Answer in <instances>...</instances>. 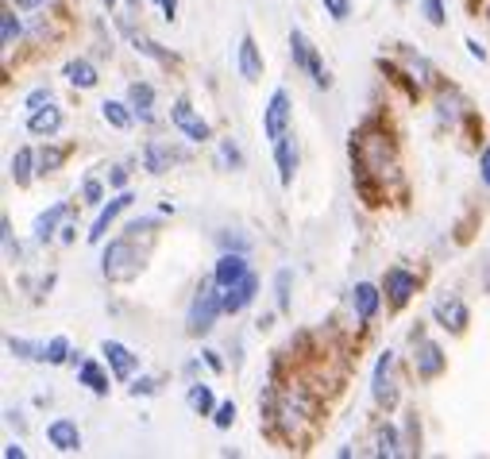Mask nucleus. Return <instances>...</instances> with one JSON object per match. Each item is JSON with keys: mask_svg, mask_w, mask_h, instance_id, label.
Here are the masks:
<instances>
[{"mask_svg": "<svg viewBox=\"0 0 490 459\" xmlns=\"http://www.w3.org/2000/svg\"><path fill=\"white\" fill-rule=\"evenodd\" d=\"M220 290V286H216ZM213 286H201L197 290V298L190 305V321H185V332L190 336H205L208 328H213V321L220 313H225V305H220V293Z\"/></svg>", "mask_w": 490, "mask_h": 459, "instance_id": "f257e3e1", "label": "nucleus"}, {"mask_svg": "<svg viewBox=\"0 0 490 459\" xmlns=\"http://www.w3.org/2000/svg\"><path fill=\"white\" fill-rule=\"evenodd\" d=\"M371 398L382 406V409H394L398 406V379H394V351H382L379 363H375V379H371Z\"/></svg>", "mask_w": 490, "mask_h": 459, "instance_id": "f03ea898", "label": "nucleus"}, {"mask_svg": "<svg viewBox=\"0 0 490 459\" xmlns=\"http://www.w3.org/2000/svg\"><path fill=\"white\" fill-rule=\"evenodd\" d=\"M263 132H266L271 143H278V139L290 132V97H286V89L271 93V104H266V112H263Z\"/></svg>", "mask_w": 490, "mask_h": 459, "instance_id": "7ed1b4c3", "label": "nucleus"}, {"mask_svg": "<svg viewBox=\"0 0 490 459\" xmlns=\"http://www.w3.org/2000/svg\"><path fill=\"white\" fill-rule=\"evenodd\" d=\"M132 263H139V258L132 255V243L127 240H116L104 247V258H101V270H104V278H132Z\"/></svg>", "mask_w": 490, "mask_h": 459, "instance_id": "20e7f679", "label": "nucleus"}, {"mask_svg": "<svg viewBox=\"0 0 490 459\" xmlns=\"http://www.w3.org/2000/svg\"><path fill=\"white\" fill-rule=\"evenodd\" d=\"M170 120H174V127H178V132H182L185 139H193V143H205V139H208V124H205L201 116H197L185 101H174Z\"/></svg>", "mask_w": 490, "mask_h": 459, "instance_id": "39448f33", "label": "nucleus"}, {"mask_svg": "<svg viewBox=\"0 0 490 459\" xmlns=\"http://www.w3.org/2000/svg\"><path fill=\"white\" fill-rule=\"evenodd\" d=\"M248 275V258H243V247L240 251H225L216 258V270H213V282L220 290H228V286H236V282Z\"/></svg>", "mask_w": 490, "mask_h": 459, "instance_id": "423d86ee", "label": "nucleus"}, {"mask_svg": "<svg viewBox=\"0 0 490 459\" xmlns=\"http://www.w3.org/2000/svg\"><path fill=\"white\" fill-rule=\"evenodd\" d=\"M255 290H259V278H255L251 270L236 282V286L220 290V305H225V313H240V309H248L251 298H255Z\"/></svg>", "mask_w": 490, "mask_h": 459, "instance_id": "0eeeda50", "label": "nucleus"}, {"mask_svg": "<svg viewBox=\"0 0 490 459\" xmlns=\"http://www.w3.org/2000/svg\"><path fill=\"white\" fill-rule=\"evenodd\" d=\"M101 356H104V363L112 367V374L116 379H132V371L139 367V356H132L124 344H116V340H104L101 344Z\"/></svg>", "mask_w": 490, "mask_h": 459, "instance_id": "6e6552de", "label": "nucleus"}, {"mask_svg": "<svg viewBox=\"0 0 490 459\" xmlns=\"http://www.w3.org/2000/svg\"><path fill=\"white\" fill-rule=\"evenodd\" d=\"M46 440H51L58 452H66V455L81 452V432H78L74 421H66V417H58V421L46 425Z\"/></svg>", "mask_w": 490, "mask_h": 459, "instance_id": "1a4fd4ad", "label": "nucleus"}, {"mask_svg": "<svg viewBox=\"0 0 490 459\" xmlns=\"http://www.w3.org/2000/svg\"><path fill=\"white\" fill-rule=\"evenodd\" d=\"M306 414H309V402H306V394H286L282 398V406H278V425L286 429V437H294L298 432V425L306 421Z\"/></svg>", "mask_w": 490, "mask_h": 459, "instance_id": "9d476101", "label": "nucleus"}, {"mask_svg": "<svg viewBox=\"0 0 490 459\" xmlns=\"http://www.w3.org/2000/svg\"><path fill=\"white\" fill-rule=\"evenodd\" d=\"M433 313H437L440 324L452 328V332H463V328H468V305H463L460 298H440L433 305Z\"/></svg>", "mask_w": 490, "mask_h": 459, "instance_id": "9b49d317", "label": "nucleus"}, {"mask_svg": "<svg viewBox=\"0 0 490 459\" xmlns=\"http://www.w3.org/2000/svg\"><path fill=\"white\" fill-rule=\"evenodd\" d=\"M236 66H240L243 81H259V78H263V54H259V46H255V39H251V35H243V39H240Z\"/></svg>", "mask_w": 490, "mask_h": 459, "instance_id": "f8f14e48", "label": "nucleus"}, {"mask_svg": "<svg viewBox=\"0 0 490 459\" xmlns=\"http://www.w3.org/2000/svg\"><path fill=\"white\" fill-rule=\"evenodd\" d=\"M382 290L390 293L394 305H405V301H410V293L417 290V278L410 275V270L394 266V270H387V278H382Z\"/></svg>", "mask_w": 490, "mask_h": 459, "instance_id": "ddd939ff", "label": "nucleus"}, {"mask_svg": "<svg viewBox=\"0 0 490 459\" xmlns=\"http://www.w3.org/2000/svg\"><path fill=\"white\" fill-rule=\"evenodd\" d=\"M274 159H278V182L290 185L294 182V170H298V143H294V135H282L274 143Z\"/></svg>", "mask_w": 490, "mask_h": 459, "instance_id": "4468645a", "label": "nucleus"}, {"mask_svg": "<svg viewBox=\"0 0 490 459\" xmlns=\"http://www.w3.org/2000/svg\"><path fill=\"white\" fill-rule=\"evenodd\" d=\"M178 159H182V151H174V147H167V143H159V139H151V143L143 147V167H147L151 174L170 170Z\"/></svg>", "mask_w": 490, "mask_h": 459, "instance_id": "2eb2a0df", "label": "nucleus"}, {"mask_svg": "<svg viewBox=\"0 0 490 459\" xmlns=\"http://www.w3.org/2000/svg\"><path fill=\"white\" fill-rule=\"evenodd\" d=\"M440 371H445V351L433 340H421V348H417V374L421 379H437Z\"/></svg>", "mask_w": 490, "mask_h": 459, "instance_id": "dca6fc26", "label": "nucleus"}, {"mask_svg": "<svg viewBox=\"0 0 490 459\" xmlns=\"http://www.w3.org/2000/svg\"><path fill=\"white\" fill-rule=\"evenodd\" d=\"M58 127H62V109H54V104H46V109H35L28 116V132L31 135H54Z\"/></svg>", "mask_w": 490, "mask_h": 459, "instance_id": "f3484780", "label": "nucleus"}, {"mask_svg": "<svg viewBox=\"0 0 490 459\" xmlns=\"http://www.w3.org/2000/svg\"><path fill=\"white\" fill-rule=\"evenodd\" d=\"M379 301H382V293H379V286H371V282H359L355 286V298H352V305H355V316L359 321H371V316L379 313Z\"/></svg>", "mask_w": 490, "mask_h": 459, "instance_id": "a211bd4d", "label": "nucleus"}, {"mask_svg": "<svg viewBox=\"0 0 490 459\" xmlns=\"http://www.w3.org/2000/svg\"><path fill=\"white\" fill-rule=\"evenodd\" d=\"M127 205H132V193H120V197H116V201H109V209H101L97 225H93V232H89V243H101V240H104V232H109V225H112V220L124 213Z\"/></svg>", "mask_w": 490, "mask_h": 459, "instance_id": "6ab92c4d", "label": "nucleus"}, {"mask_svg": "<svg viewBox=\"0 0 490 459\" xmlns=\"http://www.w3.org/2000/svg\"><path fill=\"white\" fill-rule=\"evenodd\" d=\"M66 81L74 89H93L97 86V70H93V62H86V58H74V62H66Z\"/></svg>", "mask_w": 490, "mask_h": 459, "instance_id": "aec40b11", "label": "nucleus"}, {"mask_svg": "<svg viewBox=\"0 0 490 459\" xmlns=\"http://www.w3.org/2000/svg\"><path fill=\"white\" fill-rule=\"evenodd\" d=\"M127 104H132V112L139 116V120H151V104H155V89L147 86V81H135L132 89H127Z\"/></svg>", "mask_w": 490, "mask_h": 459, "instance_id": "412c9836", "label": "nucleus"}, {"mask_svg": "<svg viewBox=\"0 0 490 459\" xmlns=\"http://www.w3.org/2000/svg\"><path fill=\"white\" fill-rule=\"evenodd\" d=\"M290 54H294V66L298 70H306L309 74V62H313V54H317V46H313L309 39H306V31H290Z\"/></svg>", "mask_w": 490, "mask_h": 459, "instance_id": "4be33fe9", "label": "nucleus"}, {"mask_svg": "<svg viewBox=\"0 0 490 459\" xmlns=\"http://www.w3.org/2000/svg\"><path fill=\"white\" fill-rule=\"evenodd\" d=\"M66 217V201H58V205H51V209H46V213L39 217V220H35V240H51V235H54V228H58V220H62Z\"/></svg>", "mask_w": 490, "mask_h": 459, "instance_id": "5701e85b", "label": "nucleus"}, {"mask_svg": "<svg viewBox=\"0 0 490 459\" xmlns=\"http://www.w3.org/2000/svg\"><path fill=\"white\" fill-rule=\"evenodd\" d=\"M31 167H35L31 147H20L16 155H12V182H16V185H28V182H31Z\"/></svg>", "mask_w": 490, "mask_h": 459, "instance_id": "b1692460", "label": "nucleus"}, {"mask_svg": "<svg viewBox=\"0 0 490 459\" xmlns=\"http://www.w3.org/2000/svg\"><path fill=\"white\" fill-rule=\"evenodd\" d=\"M101 116L112 127H120V132H124V127H132V112H127V104H120V101H104L101 104Z\"/></svg>", "mask_w": 490, "mask_h": 459, "instance_id": "393cba45", "label": "nucleus"}, {"mask_svg": "<svg viewBox=\"0 0 490 459\" xmlns=\"http://www.w3.org/2000/svg\"><path fill=\"white\" fill-rule=\"evenodd\" d=\"M379 455H382V459L405 455V448H402V440H398V432H394V425H382V429H379Z\"/></svg>", "mask_w": 490, "mask_h": 459, "instance_id": "a878e982", "label": "nucleus"}, {"mask_svg": "<svg viewBox=\"0 0 490 459\" xmlns=\"http://www.w3.org/2000/svg\"><path fill=\"white\" fill-rule=\"evenodd\" d=\"M78 374H81V382H86L93 394H109V379H104L101 367H97L93 359H89V363H81V371H78Z\"/></svg>", "mask_w": 490, "mask_h": 459, "instance_id": "bb28decb", "label": "nucleus"}, {"mask_svg": "<svg viewBox=\"0 0 490 459\" xmlns=\"http://www.w3.org/2000/svg\"><path fill=\"white\" fill-rule=\"evenodd\" d=\"M185 402H190V409H193V414H208V409L216 406V402H213V390H208V386H201V382H193V386H190V394H185Z\"/></svg>", "mask_w": 490, "mask_h": 459, "instance_id": "cd10ccee", "label": "nucleus"}, {"mask_svg": "<svg viewBox=\"0 0 490 459\" xmlns=\"http://www.w3.org/2000/svg\"><path fill=\"white\" fill-rule=\"evenodd\" d=\"M8 351L16 359H28V363H39V359H46V348H39V344H28V340H16L12 336L8 340Z\"/></svg>", "mask_w": 490, "mask_h": 459, "instance_id": "c85d7f7f", "label": "nucleus"}, {"mask_svg": "<svg viewBox=\"0 0 490 459\" xmlns=\"http://www.w3.org/2000/svg\"><path fill=\"white\" fill-rule=\"evenodd\" d=\"M20 39V20H16V12H4V16H0V43H4V51H12V43Z\"/></svg>", "mask_w": 490, "mask_h": 459, "instance_id": "c756f323", "label": "nucleus"}, {"mask_svg": "<svg viewBox=\"0 0 490 459\" xmlns=\"http://www.w3.org/2000/svg\"><path fill=\"white\" fill-rule=\"evenodd\" d=\"M62 162H66V151L62 147H43L39 151V174H54Z\"/></svg>", "mask_w": 490, "mask_h": 459, "instance_id": "7c9ffc66", "label": "nucleus"}, {"mask_svg": "<svg viewBox=\"0 0 490 459\" xmlns=\"http://www.w3.org/2000/svg\"><path fill=\"white\" fill-rule=\"evenodd\" d=\"M216 162H220V167H232V170H240V167H243V155H240V147L232 143V139H225V143H220V151H216Z\"/></svg>", "mask_w": 490, "mask_h": 459, "instance_id": "2f4dec72", "label": "nucleus"}, {"mask_svg": "<svg viewBox=\"0 0 490 459\" xmlns=\"http://www.w3.org/2000/svg\"><path fill=\"white\" fill-rule=\"evenodd\" d=\"M66 356H69V340L66 336H54L51 344H46V363L58 367V363H66Z\"/></svg>", "mask_w": 490, "mask_h": 459, "instance_id": "473e14b6", "label": "nucleus"}, {"mask_svg": "<svg viewBox=\"0 0 490 459\" xmlns=\"http://www.w3.org/2000/svg\"><path fill=\"white\" fill-rule=\"evenodd\" d=\"M324 4V12L336 20V23H344L347 16H352V0H321Z\"/></svg>", "mask_w": 490, "mask_h": 459, "instance_id": "72a5a7b5", "label": "nucleus"}, {"mask_svg": "<svg viewBox=\"0 0 490 459\" xmlns=\"http://www.w3.org/2000/svg\"><path fill=\"white\" fill-rule=\"evenodd\" d=\"M421 16L433 23V28H440V23H445V0H425V4H421Z\"/></svg>", "mask_w": 490, "mask_h": 459, "instance_id": "f704fd0d", "label": "nucleus"}, {"mask_svg": "<svg viewBox=\"0 0 490 459\" xmlns=\"http://www.w3.org/2000/svg\"><path fill=\"white\" fill-rule=\"evenodd\" d=\"M405 66H410V74H417L421 81H433L437 74H433V66L425 62V58H413V54H405Z\"/></svg>", "mask_w": 490, "mask_h": 459, "instance_id": "c9c22d12", "label": "nucleus"}, {"mask_svg": "<svg viewBox=\"0 0 490 459\" xmlns=\"http://www.w3.org/2000/svg\"><path fill=\"white\" fill-rule=\"evenodd\" d=\"M274 286H278V309H286L290 305V270H278Z\"/></svg>", "mask_w": 490, "mask_h": 459, "instance_id": "e433bc0d", "label": "nucleus"}, {"mask_svg": "<svg viewBox=\"0 0 490 459\" xmlns=\"http://www.w3.org/2000/svg\"><path fill=\"white\" fill-rule=\"evenodd\" d=\"M216 429H232V421H236V406L225 402V406H216Z\"/></svg>", "mask_w": 490, "mask_h": 459, "instance_id": "4c0bfd02", "label": "nucleus"}, {"mask_svg": "<svg viewBox=\"0 0 490 459\" xmlns=\"http://www.w3.org/2000/svg\"><path fill=\"white\" fill-rule=\"evenodd\" d=\"M0 232H4V251H8V258H20V243L12 240V225H8V217L0 220Z\"/></svg>", "mask_w": 490, "mask_h": 459, "instance_id": "58836bf2", "label": "nucleus"}, {"mask_svg": "<svg viewBox=\"0 0 490 459\" xmlns=\"http://www.w3.org/2000/svg\"><path fill=\"white\" fill-rule=\"evenodd\" d=\"M440 116L456 120V116H460V101H456V97H448V93H440Z\"/></svg>", "mask_w": 490, "mask_h": 459, "instance_id": "ea45409f", "label": "nucleus"}, {"mask_svg": "<svg viewBox=\"0 0 490 459\" xmlns=\"http://www.w3.org/2000/svg\"><path fill=\"white\" fill-rule=\"evenodd\" d=\"M39 104H51V89H35L31 97H28V112H35Z\"/></svg>", "mask_w": 490, "mask_h": 459, "instance_id": "a19ab883", "label": "nucleus"}, {"mask_svg": "<svg viewBox=\"0 0 490 459\" xmlns=\"http://www.w3.org/2000/svg\"><path fill=\"white\" fill-rule=\"evenodd\" d=\"M101 197H104L101 182H93V178H89V182H86V201H89V205H101Z\"/></svg>", "mask_w": 490, "mask_h": 459, "instance_id": "79ce46f5", "label": "nucleus"}, {"mask_svg": "<svg viewBox=\"0 0 490 459\" xmlns=\"http://www.w3.org/2000/svg\"><path fill=\"white\" fill-rule=\"evenodd\" d=\"M159 390V379H139L135 386H132V394L139 398V394H155Z\"/></svg>", "mask_w": 490, "mask_h": 459, "instance_id": "37998d69", "label": "nucleus"}, {"mask_svg": "<svg viewBox=\"0 0 490 459\" xmlns=\"http://www.w3.org/2000/svg\"><path fill=\"white\" fill-rule=\"evenodd\" d=\"M8 4H16L20 12H28V8H39V4H46V0H8Z\"/></svg>", "mask_w": 490, "mask_h": 459, "instance_id": "c03bdc74", "label": "nucleus"}, {"mask_svg": "<svg viewBox=\"0 0 490 459\" xmlns=\"http://www.w3.org/2000/svg\"><path fill=\"white\" fill-rule=\"evenodd\" d=\"M479 170H483V182L490 185V147L483 151V162H479Z\"/></svg>", "mask_w": 490, "mask_h": 459, "instance_id": "a18cd8bd", "label": "nucleus"}, {"mask_svg": "<svg viewBox=\"0 0 490 459\" xmlns=\"http://www.w3.org/2000/svg\"><path fill=\"white\" fill-rule=\"evenodd\" d=\"M468 51H471V58H479V62H486V51L475 39H468Z\"/></svg>", "mask_w": 490, "mask_h": 459, "instance_id": "49530a36", "label": "nucleus"}, {"mask_svg": "<svg viewBox=\"0 0 490 459\" xmlns=\"http://www.w3.org/2000/svg\"><path fill=\"white\" fill-rule=\"evenodd\" d=\"M205 363H208V367H213V371H225V363H220L216 351H205Z\"/></svg>", "mask_w": 490, "mask_h": 459, "instance_id": "de8ad7c7", "label": "nucleus"}, {"mask_svg": "<svg viewBox=\"0 0 490 459\" xmlns=\"http://www.w3.org/2000/svg\"><path fill=\"white\" fill-rule=\"evenodd\" d=\"M4 459H23V448L20 444H4Z\"/></svg>", "mask_w": 490, "mask_h": 459, "instance_id": "09e8293b", "label": "nucleus"}, {"mask_svg": "<svg viewBox=\"0 0 490 459\" xmlns=\"http://www.w3.org/2000/svg\"><path fill=\"white\" fill-rule=\"evenodd\" d=\"M162 12H167V20H174V12H178V0H159Z\"/></svg>", "mask_w": 490, "mask_h": 459, "instance_id": "8fccbe9b", "label": "nucleus"}, {"mask_svg": "<svg viewBox=\"0 0 490 459\" xmlns=\"http://www.w3.org/2000/svg\"><path fill=\"white\" fill-rule=\"evenodd\" d=\"M124 182H127V174H124V167H116V170H112V185H124Z\"/></svg>", "mask_w": 490, "mask_h": 459, "instance_id": "3c124183", "label": "nucleus"}, {"mask_svg": "<svg viewBox=\"0 0 490 459\" xmlns=\"http://www.w3.org/2000/svg\"><path fill=\"white\" fill-rule=\"evenodd\" d=\"M101 4H104V8H112V4H116V0H101Z\"/></svg>", "mask_w": 490, "mask_h": 459, "instance_id": "603ef678", "label": "nucleus"}]
</instances>
